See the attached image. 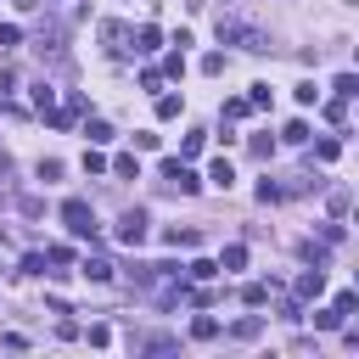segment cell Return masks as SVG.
I'll return each mask as SVG.
<instances>
[{"mask_svg": "<svg viewBox=\"0 0 359 359\" xmlns=\"http://www.w3.org/2000/svg\"><path fill=\"white\" fill-rule=\"evenodd\" d=\"M219 45H242V51H269V34L242 23V17H219Z\"/></svg>", "mask_w": 359, "mask_h": 359, "instance_id": "1", "label": "cell"}, {"mask_svg": "<svg viewBox=\"0 0 359 359\" xmlns=\"http://www.w3.org/2000/svg\"><path fill=\"white\" fill-rule=\"evenodd\" d=\"M62 224H68L73 236H84V242H96V208H90L84 197H68V202H62Z\"/></svg>", "mask_w": 359, "mask_h": 359, "instance_id": "2", "label": "cell"}, {"mask_svg": "<svg viewBox=\"0 0 359 359\" xmlns=\"http://www.w3.org/2000/svg\"><path fill=\"white\" fill-rule=\"evenodd\" d=\"M157 174H163V186H168V191H180V197H191V191L202 186V180L191 174V163H186V157H163V163H157Z\"/></svg>", "mask_w": 359, "mask_h": 359, "instance_id": "3", "label": "cell"}, {"mask_svg": "<svg viewBox=\"0 0 359 359\" xmlns=\"http://www.w3.org/2000/svg\"><path fill=\"white\" fill-rule=\"evenodd\" d=\"M118 242H124V247H141V242H146V213H141V208H129V213L118 219Z\"/></svg>", "mask_w": 359, "mask_h": 359, "instance_id": "4", "label": "cell"}, {"mask_svg": "<svg viewBox=\"0 0 359 359\" xmlns=\"http://www.w3.org/2000/svg\"><path fill=\"white\" fill-rule=\"evenodd\" d=\"M320 292H326V269H303L298 275V303H314Z\"/></svg>", "mask_w": 359, "mask_h": 359, "instance_id": "5", "label": "cell"}, {"mask_svg": "<svg viewBox=\"0 0 359 359\" xmlns=\"http://www.w3.org/2000/svg\"><path fill=\"white\" fill-rule=\"evenodd\" d=\"M79 275H84V281H96V287H107V281H113V264H107V258H84V264H79Z\"/></svg>", "mask_w": 359, "mask_h": 359, "instance_id": "6", "label": "cell"}, {"mask_svg": "<svg viewBox=\"0 0 359 359\" xmlns=\"http://www.w3.org/2000/svg\"><path fill=\"white\" fill-rule=\"evenodd\" d=\"M157 45H163V28H157V23H146L141 34H135V51H141V57H152Z\"/></svg>", "mask_w": 359, "mask_h": 359, "instance_id": "7", "label": "cell"}, {"mask_svg": "<svg viewBox=\"0 0 359 359\" xmlns=\"http://www.w3.org/2000/svg\"><path fill=\"white\" fill-rule=\"evenodd\" d=\"M231 337H236V342H253V337H264V320H258V314H247V320L231 326Z\"/></svg>", "mask_w": 359, "mask_h": 359, "instance_id": "8", "label": "cell"}, {"mask_svg": "<svg viewBox=\"0 0 359 359\" xmlns=\"http://www.w3.org/2000/svg\"><path fill=\"white\" fill-rule=\"evenodd\" d=\"M163 242H168V247H197V242H202V231H180V224H168Z\"/></svg>", "mask_w": 359, "mask_h": 359, "instance_id": "9", "label": "cell"}, {"mask_svg": "<svg viewBox=\"0 0 359 359\" xmlns=\"http://www.w3.org/2000/svg\"><path fill=\"white\" fill-rule=\"evenodd\" d=\"M191 337H197V342H213V337H219V320H213V314H197V320H191Z\"/></svg>", "mask_w": 359, "mask_h": 359, "instance_id": "10", "label": "cell"}, {"mask_svg": "<svg viewBox=\"0 0 359 359\" xmlns=\"http://www.w3.org/2000/svg\"><path fill=\"white\" fill-rule=\"evenodd\" d=\"M84 135H90V146H107V141H113V124H107V118H90Z\"/></svg>", "mask_w": 359, "mask_h": 359, "instance_id": "11", "label": "cell"}, {"mask_svg": "<svg viewBox=\"0 0 359 359\" xmlns=\"http://www.w3.org/2000/svg\"><path fill=\"white\" fill-rule=\"evenodd\" d=\"M208 180H213V186H219V191H231V186H236V168H231V163H224V157H219V163L208 168Z\"/></svg>", "mask_w": 359, "mask_h": 359, "instance_id": "12", "label": "cell"}, {"mask_svg": "<svg viewBox=\"0 0 359 359\" xmlns=\"http://www.w3.org/2000/svg\"><path fill=\"white\" fill-rule=\"evenodd\" d=\"M113 174H118V180H141V163H135V152L113 157Z\"/></svg>", "mask_w": 359, "mask_h": 359, "instance_id": "13", "label": "cell"}, {"mask_svg": "<svg viewBox=\"0 0 359 359\" xmlns=\"http://www.w3.org/2000/svg\"><path fill=\"white\" fill-rule=\"evenodd\" d=\"M269 292H275V287H264V281H253V287H247L242 298H247V309H264V303H269Z\"/></svg>", "mask_w": 359, "mask_h": 359, "instance_id": "14", "label": "cell"}, {"mask_svg": "<svg viewBox=\"0 0 359 359\" xmlns=\"http://www.w3.org/2000/svg\"><path fill=\"white\" fill-rule=\"evenodd\" d=\"M331 90H337L342 101H353V96H359V79H353V73H337V84H331Z\"/></svg>", "mask_w": 359, "mask_h": 359, "instance_id": "15", "label": "cell"}, {"mask_svg": "<svg viewBox=\"0 0 359 359\" xmlns=\"http://www.w3.org/2000/svg\"><path fill=\"white\" fill-rule=\"evenodd\" d=\"M219 269H247V247H224V258H219Z\"/></svg>", "mask_w": 359, "mask_h": 359, "instance_id": "16", "label": "cell"}, {"mask_svg": "<svg viewBox=\"0 0 359 359\" xmlns=\"http://www.w3.org/2000/svg\"><path fill=\"white\" fill-rule=\"evenodd\" d=\"M337 326H342L337 309H320V314H314V331H337Z\"/></svg>", "mask_w": 359, "mask_h": 359, "instance_id": "17", "label": "cell"}, {"mask_svg": "<svg viewBox=\"0 0 359 359\" xmlns=\"http://www.w3.org/2000/svg\"><path fill=\"white\" fill-rule=\"evenodd\" d=\"M12 45H23V28L17 23H0V51H12Z\"/></svg>", "mask_w": 359, "mask_h": 359, "instance_id": "18", "label": "cell"}, {"mask_svg": "<svg viewBox=\"0 0 359 359\" xmlns=\"http://www.w3.org/2000/svg\"><path fill=\"white\" fill-rule=\"evenodd\" d=\"M202 141H208V135H202V129H191L186 141H180V157H197V152H202Z\"/></svg>", "mask_w": 359, "mask_h": 359, "instance_id": "19", "label": "cell"}, {"mask_svg": "<svg viewBox=\"0 0 359 359\" xmlns=\"http://www.w3.org/2000/svg\"><path fill=\"white\" fill-rule=\"evenodd\" d=\"M281 141H287V146H303V141H309V124H287Z\"/></svg>", "mask_w": 359, "mask_h": 359, "instance_id": "20", "label": "cell"}, {"mask_svg": "<svg viewBox=\"0 0 359 359\" xmlns=\"http://www.w3.org/2000/svg\"><path fill=\"white\" fill-rule=\"evenodd\" d=\"M247 146H253V157H258V163H269V152H275V141H269V135H253Z\"/></svg>", "mask_w": 359, "mask_h": 359, "instance_id": "21", "label": "cell"}, {"mask_svg": "<svg viewBox=\"0 0 359 359\" xmlns=\"http://www.w3.org/2000/svg\"><path fill=\"white\" fill-rule=\"evenodd\" d=\"M247 113H253L247 96H231V101H224V118H247Z\"/></svg>", "mask_w": 359, "mask_h": 359, "instance_id": "22", "label": "cell"}, {"mask_svg": "<svg viewBox=\"0 0 359 359\" xmlns=\"http://www.w3.org/2000/svg\"><path fill=\"white\" fill-rule=\"evenodd\" d=\"M180 107H186L180 96H157V118H180Z\"/></svg>", "mask_w": 359, "mask_h": 359, "instance_id": "23", "label": "cell"}, {"mask_svg": "<svg viewBox=\"0 0 359 359\" xmlns=\"http://www.w3.org/2000/svg\"><path fill=\"white\" fill-rule=\"evenodd\" d=\"M23 275H45V253H23Z\"/></svg>", "mask_w": 359, "mask_h": 359, "instance_id": "24", "label": "cell"}, {"mask_svg": "<svg viewBox=\"0 0 359 359\" xmlns=\"http://www.w3.org/2000/svg\"><path fill=\"white\" fill-rule=\"evenodd\" d=\"M337 152H342V141H320V146H314V157H320V163H337Z\"/></svg>", "mask_w": 359, "mask_h": 359, "instance_id": "25", "label": "cell"}, {"mask_svg": "<svg viewBox=\"0 0 359 359\" xmlns=\"http://www.w3.org/2000/svg\"><path fill=\"white\" fill-rule=\"evenodd\" d=\"M51 96H57L51 84H34V107H39V113H51Z\"/></svg>", "mask_w": 359, "mask_h": 359, "instance_id": "26", "label": "cell"}, {"mask_svg": "<svg viewBox=\"0 0 359 359\" xmlns=\"http://www.w3.org/2000/svg\"><path fill=\"white\" fill-rule=\"evenodd\" d=\"M342 118H348V101H342V96H337V101H326V124H342Z\"/></svg>", "mask_w": 359, "mask_h": 359, "instance_id": "27", "label": "cell"}, {"mask_svg": "<svg viewBox=\"0 0 359 359\" xmlns=\"http://www.w3.org/2000/svg\"><path fill=\"white\" fill-rule=\"evenodd\" d=\"M348 202H353V197H348V186H342V191H331V219H342V213H348Z\"/></svg>", "mask_w": 359, "mask_h": 359, "instance_id": "28", "label": "cell"}, {"mask_svg": "<svg viewBox=\"0 0 359 359\" xmlns=\"http://www.w3.org/2000/svg\"><path fill=\"white\" fill-rule=\"evenodd\" d=\"M191 275H197V281H208V275H219V264H213V258H197V264H191Z\"/></svg>", "mask_w": 359, "mask_h": 359, "instance_id": "29", "label": "cell"}, {"mask_svg": "<svg viewBox=\"0 0 359 359\" xmlns=\"http://www.w3.org/2000/svg\"><path fill=\"white\" fill-rule=\"evenodd\" d=\"M84 174H107V157L101 152H84Z\"/></svg>", "mask_w": 359, "mask_h": 359, "instance_id": "30", "label": "cell"}, {"mask_svg": "<svg viewBox=\"0 0 359 359\" xmlns=\"http://www.w3.org/2000/svg\"><path fill=\"white\" fill-rule=\"evenodd\" d=\"M281 320H303V303L298 298H281Z\"/></svg>", "mask_w": 359, "mask_h": 359, "instance_id": "31", "label": "cell"}, {"mask_svg": "<svg viewBox=\"0 0 359 359\" xmlns=\"http://www.w3.org/2000/svg\"><path fill=\"white\" fill-rule=\"evenodd\" d=\"M202 73H224V51H208L202 57Z\"/></svg>", "mask_w": 359, "mask_h": 359, "instance_id": "32", "label": "cell"}, {"mask_svg": "<svg viewBox=\"0 0 359 359\" xmlns=\"http://www.w3.org/2000/svg\"><path fill=\"white\" fill-rule=\"evenodd\" d=\"M331 309H337V314H353V309H359V298H353V292H337V303H331Z\"/></svg>", "mask_w": 359, "mask_h": 359, "instance_id": "33", "label": "cell"}]
</instances>
